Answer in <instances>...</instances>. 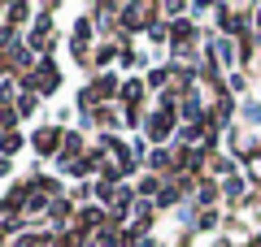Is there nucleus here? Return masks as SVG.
<instances>
[{"label": "nucleus", "instance_id": "1", "mask_svg": "<svg viewBox=\"0 0 261 247\" xmlns=\"http://www.w3.org/2000/svg\"><path fill=\"white\" fill-rule=\"evenodd\" d=\"M252 247H261V238H257V243H252Z\"/></svg>", "mask_w": 261, "mask_h": 247}]
</instances>
